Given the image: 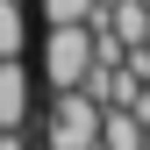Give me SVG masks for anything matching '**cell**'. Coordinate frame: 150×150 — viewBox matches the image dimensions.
Instances as JSON below:
<instances>
[{
  "label": "cell",
  "mask_w": 150,
  "mask_h": 150,
  "mask_svg": "<svg viewBox=\"0 0 150 150\" xmlns=\"http://www.w3.org/2000/svg\"><path fill=\"white\" fill-rule=\"evenodd\" d=\"M93 136H100V100L86 86H57V107L43 122V143L50 150H93Z\"/></svg>",
  "instance_id": "cell-1"
},
{
  "label": "cell",
  "mask_w": 150,
  "mask_h": 150,
  "mask_svg": "<svg viewBox=\"0 0 150 150\" xmlns=\"http://www.w3.org/2000/svg\"><path fill=\"white\" fill-rule=\"evenodd\" d=\"M43 71H50V86H79L86 71H93V29L86 22H50V36H43Z\"/></svg>",
  "instance_id": "cell-2"
},
{
  "label": "cell",
  "mask_w": 150,
  "mask_h": 150,
  "mask_svg": "<svg viewBox=\"0 0 150 150\" xmlns=\"http://www.w3.org/2000/svg\"><path fill=\"white\" fill-rule=\"evenodd\" d=\"M93 150H150V122L136 107H100V136Z\"/></svg>",
  "instance_id": "cell-3"
},
{
  "label": "cell",
  "mask_w": 150,
  "mask_h": 150,
  "mask_svg": "<svg viewBox=\"0 0 150 150\" xmlns=\"http://www.w3.org/2000/svg\"><path fill=\"white\" fill-rule=\"evenodd\" d=\"M29 122V71L22 57H0V129H22Z\"/></svg>",
  "instance_id": "cell-4"
},
{
  "label": "cell",
  "mask_w": 150,
  "mask_h": 150,
  "mask_svg": "<svg viewBox=\"0 0 150 150\" xmlns=\"http://www.w3.org/2000/svg\"><path fill=\"white\" fill-rule=\"evenodd\" d=\"M22 43H29V14H22V0H0V57H22Z\"/></svg>",
  "instance_id": "cell-5"
},
{
  "label": "cell",
  "mask_w": 150,
  "mask_h": 150,
  "mask_svg": "<svg viewBox=\"0 0 150 150\" xmlns=\"http://www.w3.org/2000/svg\"><path fill=\"white\" fill-rule=\"evenodd\" d=\"M93 7H100V0H43V14H50V22H86Z\"/></svg>",
  "instance_id": "cell-6"
},
{
  "label": "cell",
  "mask_w": 150,
  "mask_h": 150,
  "mask_svg": "<svg viewBox=\"0 0 150 150\" xmlns=\"http://www.w3.org/2000/svg\"><path fill=\"white\" fill-rule=\"evenodd\" d=\"M143 86H150V71H143Z\"/></svg>",
  "instance_id": "cell-7"
}]
</instances>
